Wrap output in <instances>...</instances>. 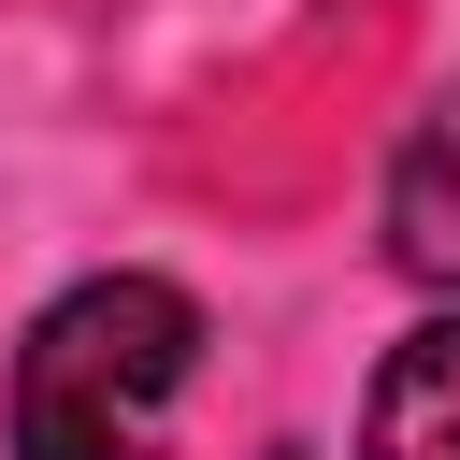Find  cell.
<instances>
[{"label":"cell","mask_w":460,"mask_h":460,"mask_svg":"<svg viewBox=\"0 0 460 460\" xmlns=\"http://www.w3.org/2000/svg\"><path fill=\"white\" fill-rule=\"evenodd\" d=\"M359 460H460V302H431L374 388H359Z\"/></svg>","instance_id":"3"},{"label":"cell","mask_w":460,"mask_h":460,"mask_svg":"<svg viewBox=\"0 0 460 460\" xmlns=\"http://www.w3.org/2000/svg\"><path fill=\"white\" fill-rule=\"evenodd\" d=\"M187 374H201V302L172 273H72L14 331L0 446L14 460H158Z\"/></svg>","instance_id":"1"},{"label":"cell","mask_w":460,"mask_h":460,"mask_svg":"<svg viewBox=\"0 0 460 460\" xmlns=\"http://www.w3.org/2000/svg\"><path fill=\"white\" fill-rule=\"evenodd\" d=\"M374 230H388V273H402V288L460 302V72L402 115L388 187H374Z\"/></svg>","instance_id":"2"}]
</instances>
